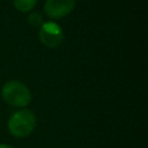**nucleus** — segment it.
<instances>
[{
    "mask_svg": "<svg viewBox=\"0 0 148 148\" xmlns=\"http://www.w3.org/2000/svg\"><path fill=\"white\" fill-rule=\"evenodd\" d=\"M36 127L35 114L27 109L18 110L14 112L7 123V128L9 133L15 138H27L29 136Z\"/></svg>",
    "mask_w": 148,
    "mask_h": 148,
    "instance_id": "1",
    "label": "nucleus"
},
{
    "mask_svg": "<svg viewBox=\"0 0 148 148\" xmlns=\"http://www.w3.org/2000/svg\"><path fill=\"white\" fill-rule=\"evenodd\" d=\"M3 101L15 108H24L31 102V92L29 88L16 80L7 81L1 89Z\"/></svg>",
    "mask_w": 148,
    "mask_h": 148,
    "instance_id": "2",
    "label": "nucleus"
},
{
    "mask_svg": "<svg viewBox=\"0 0 148 148\" xmlns=\"http://www.w3.org/2000/svg\"><path fill=\"white\" fill-rule=\"evenodd\" d=\"M39 39L45 46L56 49L64 40V30L53 21L44 22L39 29Z\"/></svg>",
    "mask_w": 148,
    "mask_h": 148,
    "instance_id": "3",
    "label": "nucleus"
},
{
    "mask_svg": "<svg viewBox=\"0 0 148 148\" xmlns=\"http://www.w3.org/2000/svg\"><path fill=\"white\" fill-rule=\"evenodd\" d=\"M76 0H46L44 12L52 20H59L68 15L75 7Z\"/></svg>",
    "mask_w": 148,
    "mask_h": 148,
    "instance_id": "4",
    "label": "nucleus"
},
{
    "mask_svg": "<svg viewBox=\"0 0 148 148\" xmlns=\"http://www.w3.org/2000/svg\"><path fill=\"white\" fill-rule=\"evenodd\" d=\"M14 7L22 13H28L35 8L37 0H13Z\"/></svg>",
    "mask_w": 148,
    "mask_h": 148,
    "instance_id": "5",
    "label": "nucleus"
},
{
    "mask_svg": "<svg viewBox=\"0 0 148 148\" xmlns=\"http://www.w3.org/2000/svg\"><path fill=\"white\" fill-rule=\"evenodd\" d=\"M28 23L31 25V27H35V28H38V27H42L43 23H44V18L43 16L39 14V13H30L29 16H28Z\"/></svg>",
    "mask_w": 148,
    "mask_h": 148,
    "instance_id": "6",
    "label": "nucleus"
},
{
    "mask_svg": "<svg viewBox=\"0 0 148 148\" xmlns=\"http://www.w3.org/2000/svg\"><path fill=\"white\" fill-rule=\"evenodd\" d=\"M0 148H14V147L8 146V145H0Z\"/></svg>",
    "mask_w": 148,
    "mask_h": 148,
    "instance_id": "7",
    "label": "nucleus"
}]
</instances>
